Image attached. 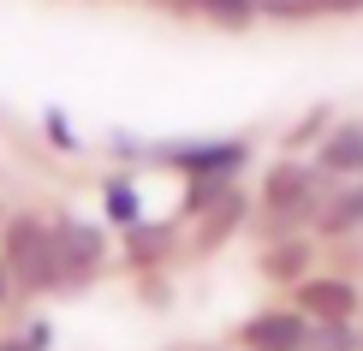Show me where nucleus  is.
<instances>
[{
    "instance_id": "nucleus-1",
    "label": "nucleus",
    "mask_w": 363,
    "mask_h": 351,
    "mask_svg": "<svg viewBox=\"0 0 363 351\" xmlns=\"http://www.w3.org/2000/svg\"><path fill=\"white\" fill-rule=\"evenodd\" d=\"M322 185H328V173L315 161H298V155H286L274 161L262 173V191H256V208H262V233L268 238H292V233H304V226L322 215Z\"/></svg>"
},
{
    "instance_id": "nucleus-2",
    "label": "nucleus",
    "mask_w": 363,
    "mask_h": 351,
    "mask_svg": "<svg viewBox=\"0 0 363 351\" xmlns=\"http://www.w3.org/2000/svg\"><path fill=\"white\" fill-rule=\"evenodd\" d=\"M0 256H6L18 292H60V256H54V221L42 215H12L0 226Z\"/></svg>"
},
{
    "instance_id": "nucleus-3",
    "label": "nucleus",
    "mask_w": 363,
    "mask_h": 351,
    "mask_svg": "<svg viewBox=\"0 0 363 351\" xmlns=\"http://www.w3.org/2000/svg\"><path fill=\"white\" fill-rule=\"evenodd\" d=\"M161 167H173L179 179H191V173H226V179H238L250 167V143L245 137H185V143H155L149 149Z\"/></svg>"
},
{
    "instance_id": "nucleus-4",
    "label": "nucleus",
    "mask_w": 363,
    "mask_h": 351,
    "mask_svg": "<svg viewBox=\"0 0 363 351\" xmlns=\"http://www.w3.org/2000/svg\"><path fill=\"white\" fill-rule=\"evenodd\" d=\"M54 256H60V292H78L101 274L108 262V233L96 221H78V215H60L54 221Z\"/></svg>"
},
{
    "instance_id": "nucleus-5",
    "label": "nucleus",
    "mask_w": 363,
    "mask_h": 351,
    "mask_svg": "<svg viewBox=\"0 0 363 351\" xmlns=\"http://www.w3.org/2000/svg\"><path fill=\"white\" fill-rule=\"evenodd\" d=\"M292 303L310 316V322H357V310H363L357 286L345 280V274H304Z\"/></svg>"
},
{
    "instance_id": "nucleus-6",
    "label": "nucleus",
    "mask_w": 363,
    "mask_h": 351,
    "mask_svg": "<svg viewBox=\"0 0 363 351\" xmlns=\"http://www.w3.org/2000/svg\"><path fill=\"white\" fill-rule=\"evenodd\" d=\"M304 333H310V316L298 310H256L245 328H238V345L245 351H304Z\"/></svg>"
},
{
    "instance_id": "nucleus-7",
    "label": "nucleus",
    "mask_w": 363,
    "mask_h": 351,
    "mask_svg": "<svg viewBox=\"0 0 363 351\" xmlns=\"http://www.w3.org/2000/svg\"><path fill=\"white\" fill-rule=\"evenodd\" d=\"M315 167L328 179H363V119H334L315 143Z\"/></svg>"
},
{
    "instance_id": "nucleus-8",
    "label": "nucleus",
    "mask_w": 363,
    "mask_h": 351,
    "mask_svg": "<svg viewBox=\"0 0 363 351\" xmlns=\"http://www.w3.org/2000/svg\"><path fill=\"white\" fill-rule=\"evenodd\" d=\"M245 221H250V196L233 185L226 196H215V203H208L203 215H196V238H191V250H203V256H208V250H220V244L233 238Z\"/></svg>"
},
{
    "instance_id": "nucleus-9",
    "label": "nucleus",
    "mask_w": 363,
    "mask_h": 351,
    "mask_svg": "<svg viewBox=\"0 0 363 351\" xmlns=\"http://www.w3.org/2000/svg\"><path fill=\"white\" fill-rule=\"evenodd\" d=\"M310 262H315V250H310L304 233L268 238V250H262V274H268V280H280V286H298V280L310 274Z\"/></svg>"
},
{
    "instance_id": "nucleus-10",
    "label": "nucleus",
    "mask_w": 363,
    "mask_h": 351,
    "mask_svg": "<svg viewBox=\"0 0 363 351\" xmlns=\"http://www.w3.org/2000/svg\"><path fill=\"white\" fill-rule=\"evenodd\" d=\"M167 256H173V226H155V221L125 226V262L138 274H155Z\"/></svg>"
},
{
    "instance_id": "nucleus-11",
    "label": "nucleus",
    "mask_w": 363,
    "mask_h": 351,
    "mask_svg": "<svg viewBox=\"0 0 363 351\" xmlns=\"http://www.w3.org/2000/svg\"><path fill=\"white\" fill-rule=\"evenodd\" d=\"M328 238H345V233H363V185H345L322 203V215H315Z\"/></svg>"
},
{
    "instance_id": "nucleus-12",
    "label": "nucleus",
    "mask_w": 363,
    "mask_h": 351,
    "mask_svg": "<svg viewBox=\"0 0 363 351\" xmlns=\"http://www.w3.org/2000/svg\"><path fill=\"white\" fill-rule=\"evenodd\" d=\"M101 203H108V221L119 226V233L143 221V196H138V179L131 173H113L108 185H101Z\"/></svg>"
},
{
    "instance_id": "nucleus-13",
    "label": "nucleus",
    "mask_w": 363,
    "mask_h": 351,
    "mask_svg": "<svg viewBox=\"0 0 363 351\" xmlns=\"http://www.w3.org/2000/svg\"><path fill=\"white\" fill-rule=\"evenodd\" d=\"M191 12L208 18V24H220V30H250L256 18H262L256 0H191Z\"/></svg>"
},
{
    "instance_id": "nucleus-14",
    "label": "nucleus",
    "mask_w": 363,
    "mask_h": 351,
    "mask_svg": "<svg viewBox=\"0 0 363 351\" xmlns=\"http://www.w3.org/2000/svg\"><path fill=\"white\" fill-rule=\"evenodd\" d=\"M304 351H363V333L357 322H310Z\"/></svg>"
},
{
    "instance_id": "nucleus-15",
    "label": "nucleus",
    "mask_w": 363,
    "mask_h": 351,
    "mask_svg": "<svg viewBox=\"0 0 363 351\" xmlns=\"http://www.w3.org/2000/svg\"><path fill=\"white\" fill-rule=\"evenodd\" d=\"M328 126H334V108H328V101H322V108H310V113L298 119L292 131H286V149H304V143H322V137H328Z\"/></svg>"
},
{
    "instance_id": "nucleus-16",
    "label": "nucleus",
    "mask_w": 363,
    "mask_h": 351,
    "mask_svg": "<svg viewBox=\"0 0 363 351\" xmlns=\"http://www.w3.org/2000/svg\"><path fill=\"white\" fill-rule=\"evenodd\" d=\"M262 18H280V24H298V18H315V0H256Z\"/></svg>"
},
{
    "instance_id": "nucleus-17",
    "label": "nucleus",
    "mask_w": 363,
    "mask_h": 351,
    "mask_svg": "<svg viewBox=\"0 0 363 351\" xmlns=\"http://www.w3.org/2000/svg\"><path fill=\"white\" fill-rule=\"evenodd\" d=\"M42 131H48V143H54V149L78 155V131H72V119L60 113V108H48V113H42Z\"/></svg>"
},
{
    "instance_id": "nucleus-18",
    "label": "nucleus",
    "mask_w": 363,
    "mask_h": 351,
    "mask_svg": "<svg viewBox=\"0 0 363 351\" xmlns=\"http://www.w3.org/2000/svg\"><path fill=\"white\" fill-rule=\"evenodd\" d=\"M363 0H315V18H357Z\"/></svg>"
},
{
    "instance_id": "nucleus-19",
    "label": "nucleus",
    "mask_w": 363,
    "mask_h": 351,
    "mask_svg": "<svg viewBox=\"0 0 363 351\" xmlns=\"http://www.w3.org/2000/svg\"><path fill=\"white\" fill-rule=\"evenodd\" d=\"M108 149H113V155H125V161H138V155H149V149L138 143V137H125V131H113V137H108Z\"/></svg>"
},
{
    "instance_id": "nucleus-20",
    "label": "nucleus",
    "mask_w": 363,
    "mask_h": 351,
    "mask_svg": "<svg viewBox=\"0 0 363 351\" xmlns=\"http://www.w3.org/2000/svg\"><path fill=\"white\" fill-rule=\"evenodd\" d=\"M12 292H18V280H12V268H6V256H0V303H6Z\"/></svg>"
},
{
    "instance_id": "nucleus-21",
    "label": "nucleus",
    "mask_w": 363,
    "mask_h": 351,
    "mask_svg": "<svg viewBox=\"0 0 363 351\" xmlns=\"http://www.w3.org/2000/svg\"><path fill=\"white\" fill-rule=\"evenodd\" d=\"M0 351H30V345H24V340H6V345H0Z\"/></svg>"
}]
</instances>
